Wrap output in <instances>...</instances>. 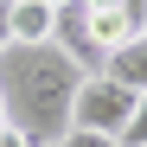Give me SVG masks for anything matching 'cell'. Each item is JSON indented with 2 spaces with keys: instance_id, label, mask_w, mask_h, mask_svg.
<instances>
[{
  "instance_id": "obj_8",
  "label": "cell",
  "mask_w": 147,
  "mask_h": 147,
  "mask_svg": "<svg viewBox=\"0 0 147 147\" xmlns=\"http://www.w3.org/2000/svg\"><path fill=\"white\" fill-rule=\"evenodd\" d=\"M0 147H32L26 134H13V128H0Z\"/></svg>"
},
{
  "instance_id": "obj_6",
  "label": "cell",
  "mask_w": 147,
  "mask_h": 147,
  "mask_svg": "<svg viewBox=\"0 0 147 147\" xmlns=\"http://www.w3.org/2000/svg\"><path fill=\"white\" fill-rule=\"evenodd\" d=\"M121 147H147V96H134V115L121 128Z\"/></svg>"
},
{
  "instance_id": "obj_1",
  "label": "cell",
  "mask_w": 147,
  "mask_h": 147,
  "mask_svg": "<svg viewBox=\"0 0 147 147\" xmlns=\"http://www.w3.org/2000/svg\"><path fill=\"white\" fill-rule=\"evenodd\" d=\"M83 70L58 45H7L0 51V115L32 147H51L70 134V102H77Z\"/></svg>"
},
{
  "instance_id": "obj_11",
  "label": "cell",
  "mask_w": 147,
  "mask_h": 147,
  "mask_svg": "<svg viewBox=\"0 0 147 147\" xmlns=\"http://www.w3.org/2000/svg\"><path fill=\"white\" fill-rule=\"evenodd\" d=\"M0 128H7V115H0Z\"/></svg>"
},
{
  "instance_id": "obj_10",
  "label": "cell",
  "mask_w": 147,
  "mask_h": 147,
  "mask_svg": "<svg viewBox=\"0 0 147 147\" xmlns=\"http://www.w3.org/2000/svg\"><path fill=\"white\" fill-rule=\"evenodd\" d=\"M45 7H70V0H45Z\"/></svg>"
},
{
  "instance_id": "obj_4",
  "label": "cell",
  "mask_w": 147,
  "mask_h": 147,
  "mask_svg": "<svg viewBox=\"0 0 147 147\" xmlns=\"http://www.w3.org/2000/svg\"><path fill=\"white\" fill-rule=\"evenodd\" d=\"M51 19H58V7H45V0H7L13 45H51Z\"/></svg>"
},
{
  "instance_id": "obj_12",
  "label": "cell",
  "mask_w": 147,
  "mask_h": 147,
  "mask_svg": "<svg viewBox=\"0 0 147 147\" xmlns=\"http://www.w3.org/2000/svg\"><path fill=\"white\" fill-rule=\"evenodd\" d=\"M51 147H58V141H51Z\"/></svg>"
},
{
  "instance_id": "obj_2",
  "label": "cell",
  "mask_w": 147,
  "mask_h": 147,
  "mask_svg": "<svg viewBox=\"0 0 147 147\" xmlns=\"http://www.w3.org/2000/svg\"><path fill=\"white\" fill-rule=\"evenodd\" d=\"M134 115V90H121L109 70H90V77L77 83V102H70V128H90V134H115L128 128Z\"/></svg>"
},
{
  "instance_id": "obj_9",
  "label": "cell",
  "mask_w": 147,
  "mask_h": 147,
  "mask_svg": "<svg viewBox=\"0 0 147 147\" xmlns=\"http://www.w3.org/2000/svg\"><path fill=\"white\" fill-rule=\"evenodd\" d=\"M7 45H13V32H7V7H0V51H7Z\"/></svg>"
},
{
  "instance_id": "obj_7",
  "label": "cell",
  "mask_w": 147,
  "mask_h": 147,
  "mask_svg": "<svg viewBox=\"0 0 147 147\" xmlns=\"http://www.w3.org/2000/svg\"><path fill=\"white\" fill-rule=\"evenodd\" d=\"M58 147H121V141H115V134H90V128H70Z\"/></svg>"
},
{
  "instance_id": "obj_5",
  "label": "cell",
  "mask_w": 147,
  "mask_h": 147,
  "mask_svg": "<svg viewBox=\"0 0 147 147\" xmlns=\"http://www.w3.org/2000/svg\"><path fill=\"white\" fill-rule=\"evenodd\" d=\"M109 77L121 83V90H134V96H147V38H134V45H121V51H109Z\"/></svg>"
},
{
  "instance_id": "obj_3",
  "label": "cell",
  "mask_w": 147,
  "mask_h": 147,
  "mask_svg": "<svg viewBox=\"0 0 147 147\" xmlns=\"http://www.w3.org/2000/svg\"><path fill=\"white\" fill-rule=\"evenodd\" d=\"M70 7H77L90 45L102 51V64H109V51L147 38V0H70Z\"/></svg>"
}]
</instances>
